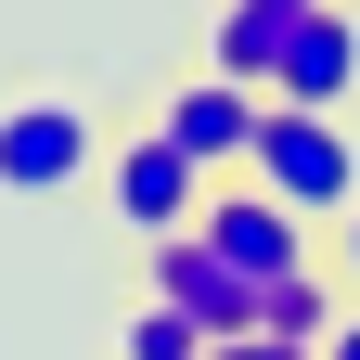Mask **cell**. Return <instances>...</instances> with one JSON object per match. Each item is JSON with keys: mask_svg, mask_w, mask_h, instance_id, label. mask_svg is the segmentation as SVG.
<instances>
[{"mask_svg": "<svg viewBox=\"0 0 360 360\" xmlns=\"http://www.w3.org/2000/svg\"><path fill=\"white\" fill-rule=\"evenodd\" d=\"M245 180L270 206H296V219H347L360 206V142H347V116H309V103H270L257 116V155Z\"/></svg>", "mask_w": 360, "mask_h": 360, "instance_id": "cell-1", "label": "cell"}, {"mask_svg": "<svg viewBox=\"0 0 360 360\" xmlns=\"http://www.w3.org/2000/svg\"><path fill=\"white\" fill-rule=\"evenodd\" d=\"M90 155H103V129H90L77 90H13L0 103V193H77Z\"/></svg>", "mask_w": 360, "mask_h": 360, "instance_id": "cell-2", "label": "cell"}, {"mask_svg": "<svg viewBox=\"0 0 360 360\" xmlns=\"http://www.w3.org/2000/svg\"><path fill=\"white\" fill-rule=\"evenodd\" d=\"M142 296H155V309H180L206 347H219V335H257V283H245V270L219 257L206 232H167V245H142Z\"/></svg>", "mask_w": 360, "mask_h": 360, "instance_id": "cell-3", "label": "cell"}, {"mask_svg": "<svg viewBox=\"0 0 360 360\" xmlns=\"http://www.w3.org/2000/svg\"><path fill=\"white\" fill-rule=\"evenodd\" d=\"M103 193H116V219H129L142 245H167V232H193V219H206V193H219V180H206L193 155H180L167 129H142V142H116Z\"/></svg>", "mask_w": 360, "mask_h": 360, "instance_id": "cell-4", "label": "cell"}, {"mask_svg": "<svg viewBox=\"0 0 360 360\" xmlns=\"http://www.w3.org/2000/svg\"><path fill=\"white\" fill-rule=\"evenodd\" d=\"M257 116H270V90H245V77H219V65H206V77H180V90H167V116H155V129H167L206 180H245Z\"/></svg>", "mask_w": 360, "mask_h": 360, "instance_id": "cell-5", "label": "cell"}, {"mask_svg": "<svg viewBox=\"0 0 360 360\" xmlns=\"http://www.w3.org/2000/svg\"><path fill=\"white\" fill-rule=\"evenodd\" d=\"M193 232H206L219 257H232V270H245L257 296H270V283H296V270H309V219H296V206H270L257 180H232V193H206V219H193Z\"/></svg>", "mask_w": 360, "mask_h": 360, "instance_id": "cell-6", "label": "cell"}, {"mask_svg": "<svg viewBox=\"0 0 360 360\" xmlns=\"http://www.w3.org/2000/svg\"><path fill=\"white\" fill-rule=\"evenodd\" d=\"M360 90V13L322 0V13H296V39L270 52V103H309V116H347Z\"/></svg>", "mask_w": 360, "mask_h": 360, "instance_id": "cell-7", "label": "cell"}, {"mask_svg": "<svg viewBox=\"0 0 360 360\" xmlns=\"http://www.w3.org/2000/svg\"><path fill=\"white\" fill-rule=\"evenodd\" d=\"M296 13H322V0H219L206 65H219V77H245V90H270V52L296 39Z\"/></svg>", "mask_w": 360, "mask_h": 360, "instance_id": "cell-8", "label": "cell"}, {"mask_svg": "<svg viewBox=\"0 0 360 360\" xmlns=\"http://www.w3.org/2000/svg\"><path fill=\"white\" fill-rule=\"evenodd\" d=\"M257 335H283V347H322V335H335V283H322V270L270 283V296H257Z\"/></svg>", "mask_w": 360, "mask_h": 360, "instance_id": "cell-9", "label": "cell"}, {"mask_svg": "<svg viewBox=\"0 0 360 360\" xmlns=\"http://www.w3.org/2000/svg\"><path fill=\"white\" fill-rule=\"evenodd\" d=\"M129 360H206V335L180 322V309H155V296H142V322H129Z\"/></svg>", "mask_w": 360, "mask_h": 360, "instance_id": "cell-10", "label": "cell"}, {"mask_svg": "<svg viewBox=\"0 0 360 360\" xmlns=\"http://www.w3.org/2000/svg\"><path fill=\"white\" fill-rule=\"evenodd\" d=\"M206 360H322V347H283V335H219Z\"/></svg>", "mask_w": 360, "mask_h": 360, "instance_id": "cell-11", "label": "cell"}, {"mask_svg": "<svg viewBox=\"0 0 360 360\" xmlns=\"http://www.w3.org/2000/svg\"><path fill=\"white\" fill-rule=\"evenodd\" d=\"M322 360H360V309H335V335H322Z\"/></svg>", "mask_w": 360, "mask_h": 360, "instance_id": "cell-12", "label": "cell"}, {"mask_svg": "<svg viewBox=\"0 0 360 360\" xmlns=\"http://www.w3.org/2000/svg\"><path fill=\"white\" fill-rule=\"evenodd\" d=\"M347 283H360V219H347Z\"/></svg>", "mask_w": 360, "mask_h": 360, "instance_id": "cell-13", "label": "cell"}]
</instances>
